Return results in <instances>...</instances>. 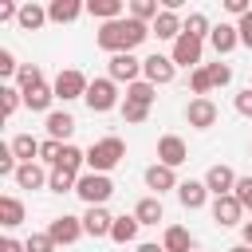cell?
<instances>
[{
    "instance_id": "bcb514c9",
    "label": "cell",
    "mask_w": 252,
    "mask_h": 252,
    "mask_svg": "<svg viewBox=\"0 0 252 252\" xmlns=\"http://www.w3.org/2000/svg\"><path fill=\"white\" fill-rule=\"evenodd\" d=\"M224 12H232V16L240 20V16H248L252 8H248V0H224Z\"/></svg>"
},
{
    "instance_id": "4fadbf2b",
    "label": "cell",
    "mask_w": 252,
    "mask_h": 252,
    "mask_svg": "<svg viewBox=\"0 0 252 252\" xmlns=\"http://www.w3.org/2000/svg\"><path fill=\"white\" fill-rule=\"evenodd\" d=\"M83 228H87V236H110V228H114V217L106 213V205H91L87 213H83Z\"/></svg>"
},
{
    "instance_id": "277c9868",
    "label": "cell",
    "mask_w": 252,
    "mask_h": 252,
    "mask_svg": "<svg viewBox=\"0 0 252 252\" xmlns=\"http://www.w3.org/2000/svg\"><path fill=\"white\" fill-rule=\"evenodd\" d=\"M83 102L91 106V114H106V110H114V106H118V83H114V79H91Z\"/></svg>"
},
{
    "instance_id": "8fae6325",
    "label": "cell",
    "mask_w": 252,
    "mask_h": 252,
    "mask_svg": "<svg viewBox=\"0 0 252 252\" xmlns=\"http://www.w3.org/2000/svg\"><path fill=\"white\" fill-rule=\"evenodd\" d=\"M83 232H87V228H83V217H67V213L47 224V236H51L55 244H75Z\"/></svg>"
},
{
    "instance_id": "484cf974",
    "label": "cell",
    "mask_w": 252,
    "mask_h": 252,
    "mask_svg": "<svg viewBox=\"0 0 252 252\" xmlns=\"http://www.w3.org/2000/svg\"><path fill=\"white\" fill-rule=\"evenodd\" d=\"M20 220H24V201L12 197V193H4V197H0V224H4V228H16Z\"/></svg>"
},
{
    "instance_id": "d6986e66",
    "label": "cell",
    "mask_w": 252,
    "mask_h": 252,
    "mask_svg": "<svg viewBox=\"0 0 252 252\" xmlns=\"http://www.w3.org/2000/svg\"><path fill=\"white\" fill-rule=\"evenodd\" d=\"M209 43H213L217 55H228L232 47H240V32H236V24H217L213 35H209Z\"/></svg>"
},
{
    "instance_id": "ab89813d",
    "label": "cell",
    "mask_w": 252,
    "mask_h": 252,
    "mask_svg": "<svg viewBox=\"0 0 252 252\" xmlns=\"http://www.w3.org/2000/svg\"><path fill=\"white\" fill-rule=\"evenodd\" d=\"M24 244H28V252H55V248H59V244H55L47 232H32Z\"/></svg>"
},
{
    "instance_id": "f546056e",
    "label": "cell",
    "mask_w": 252,
    "mask_h": 252,
    "mask_svg": "<svg viewBox=\"0 0 252 252\" xmlns=\"http://www.w3.org/2000/svg\"><path fill=\"white\" fill-rule=\"evenodd\" d=\"M83 165H87V150H79V146H71V142H67V146H63V154H59V165H55V169H67V173H75V177H79V169H83Z\"/></svg>"
},
{
    "instance_id": "7c38bea8",
    "label": "cell",
    "mask_w": 252,
    "mask_h": 252,
    "mask_svg": "<svg viewBox=\"0 0 252 252\" xmlns=\"http://www.w3.org/2000/svg\"><path fill=\"white\" fill-rule=\"evenodd\" d=\"M240 217H244V205H240L232 193L213 201V220H217L220 228H232V224H240Z\"/></svg>"
},
{
    "instance_id": "e575fe53",
    "label": "cell",
    "mask_w": 252,
    "mask_h": 252,
    "mask_svg": "<svg viewBox=\"0 0 252 252\" xmlns=\"http://www.w3.org/2000/svg\"><path fill=\"white\" fill-rule=\"evenodd\" d=\"M75 185H79L75 173H67V169H51V181H47L51 193H75Z\"/></svg>"
},
{
    "instance_id": "4dcf8cb0",
    "label": "cell",
    "mask_w": 252,
    "mask_h": 252,
    "mask_svg": "<svg viewBox=\"0 0 252 252\" xmlns=\"http://www.w3.org/2000/svg\"><path fill=\"white\" fill-rule=\"evenodd\" d=\"M154 98H158V87H154V83H146V79H138V83H130V87H126V102L150 106Z\"/></svg>"
},
{
    "instance_id": "7402d4cb",
    "label": "cell",
    "mask_w": 252,
    "mask_h": 252,
    "mask_svg": "<svg viewBox=\"0 0 252 252\" xmlns=\"http://www.w3.org/2000/svg\"><path fill=\"white\" fill-rule=\"evenodd\" d=\"M8 146H12L16 161H20V165H28V161H35V158H39V146H43V142H35L32 134H16Z\"/></svg>"
},
{
    "instance_id": "d4e9b609",
    "label": "cell",
    "mask_w": 252,
    "mask_h": 252,
    "mask_svg": "<svg viewBox=\"0 0 252 252\" xmlns=\"http://www.w3.org/2000/svg\"><path fill=\"white\" fill-rule=\"evenodd\" d=\"M24 32H39L47 24V8L43 4H20V20H16Z\"/></svg>"
},
{
    "instance_id": "7a4b0ae2",
    "label": "cell",
    "mask_w": 252,
    "mask_h": 252,
    "mask_svg": "<svg viewBox=\"0 0 252 252\" xmlns=\"http://www.w3.org/2000/svg\"><path fill=\"white\" fill-rule=\"evenodd\" d=\"M126 158V142L122 138H98L91 150H87V165H91V173H110L118 161Z\"/></svg>"
},
{
    "instance_id": "1f68e13d",
    "label": "cell",
    "mask_w": 252,
    "mask_h": 252,
    "mask_svg": "<svg viewBox=\"0 0 252 252\" xmlns=\"http://www.w3.org/2000/svg\"><path fill=\"white\" fill-rule=\"evenodd\" d=\"M20 102H24V91L4 83V87H0V114H4V118H12V114L20 110Z\"/></svg>"
},
{
    "instance_id": "60d3db41",
    "label": "cell",
    "mask_w": 252,
    "mask_h": 252,
    "mask_svg": "<svg viewBox=\"0 0 252 252\" xmlns=\"http://www.w3.org/2000/svg\"><path fill=\"white\" fill-rule=\"evenodd\" d=\"M122 118H126L130 126H138V122H146V118H150V106H138V102H122Z\"/></svg>"
},
{
    "instance_id": "83f0119b",
    "label": "cell",
    "mask_w": 252,
    "mask_h": 252,
    "mask_svg": "<svg viewBox=\"0 0 252 252\" xmlns=\"http://www.w3.org/2000/svg\"><path fill=\"white\" fill-rule=\"evenodd\" d=\"M134 217H138V224H158L165 213H161V197H142L138 205H134Z\"/></svg>"
},
{
    "instance_id": "5bb4252c",
    "label": "cell",
    "mask_w": 252,
    "mask_h": 252,
    "mask_svg": "<svg viewBox=\"0 0 252 252\" xmlns=\"http://www.w3.org/2000/svg\"><path fill=\"white\" fill-rule=\"evenodd\" d=\"M181 181H177V173L169 169V165H161V161H154L150 169H146V189H154V197H161L165 189H177Z\"/></svg>"
},
{
    "instance_id": "b9f144b4",
    "label": "cell",
    "mask_w": 252,
    "mask_h": 252,
    "mask_svg": "<svg viewBox=\"0 0 252 252\" xmlns=\"http://www.w3.org/2000/svg\"><path fill=\"white\" fill-rule=\"evenodd\" d=\"M232 197H236L244 209H252V177H240V181H236V189H232Z\"/></svg>"
},
{
    "instance_id": "ac0fdd59",
    "label": "cell",
    "mask_w": 252,
    "mask_h": 252,
    "mask_svg": "<svg viewBox=\"0 0 252 252\" xmlns=\"http://www.w3.org/2000/svg\"><path fill=\"white\" fill-rule=\"evenodd\" d=\"M87 12V4H79V0H51L47 4V20L51 24H71V20H79Z\"/></svg>"
},
{
    "instance_id": "ffe728a7",
    "label": "cell",
    "mask_w": 252,
    "mask_h": 252,
    "mask_svg": "<svg viewBox=\"0 0 252 252\" xmlns=\"http://www.w3.org/2000/svg\"><path fill=\"white\" fill-rule=\"evenodd\" d=\"M43 126H47V138H55V142H63V146H67V138L75 134V118H71L67 110H51Z\"/></svg>"
},
{
    "instance_id": "5b68a950",
    "label": "cell",
    "mask_w": 252,
    "mask_h": 252,
    "mask_svg": "<svg viewBox=\"0 0 252 252\" xmlns=\"http://www.w3.org/2000/svg\"><path fill=\"white\" fill-rule=\"evenodd\" d=\"M201 51H205V39H197V35L181 32V35L173 39V51H169V59H173L177 67H189V71H197V67H201Z\"/></svg>"
},
{
    "instance_id": "52a82bcc",
    "label": "cell",
    "mask_w": 252,
    "mask_h": 252,
    "mask_svg": "<svg viewBox=\"0 0 252 252\" xmlns=\"http://www.w3.org/2000/svg\"><path fill=\"white\" fill-rule=\"evenodd\" d=\"M55 98H63V102H71V98H87V87H91V79L83 75V71H75V67H67V71H59L55 75Z\"/></svg>"
},
{
    "instance_id": "f6af8a7d",
    "label": "cell",
    "mask_w": 252,
    "mask_h": 252,
    "mask_svg": "<svg viewBox=\"0 0 252 252\" xmlns=\"http://www.w3.org/2000/svg\"><path fill=\"white\" fill-rule=\"evenodd\" d=\"M236 114H244V118H252V87L236 94Z\"/></svg>"
},
{
    "instance_id": "f907efd6",
    "label": "cell",
    "mask_w": 252,
    "mask_h": 252,
    "mask_svg": "<svg viewBox=\"0 0 252 252\" xmlns=\"http://www.w3.org/2000/svg\"><path fill=\"white\" fill-rule=\"evenodd\" d=\"M228 252H252V248H248V244H232Z\"/></svg>"
},
{
    "instance_id": "9c48e42d",
    "label": "cell",
    "mask_w": 252,
    "mask_h": 252,
    "mask_svg": "<svg viewBox=\"0 0 252 252\" xmlns=\"http://www.w3.org/2000/svg\"><path fill=\"white\" fill-rule=\"evenodd\" d=\"M217 102L213 98H189L185 102V122L193 126V130H209V126H217Z\"/></svg>"
},
{
    "instance_id": "74e56055",
    "label": "cell",
    "mask_w": 252,
    "mask_h": 252,
    "mask_svg": "<svg viewBox=\"0 0 252 252\" xmlns=\"http://www.w3.org/2000/svg\"><path fill=\"white\" fill-rule=\"evenodd\" d=\"M205 67H209L213 87H228V83H232V67H228V63H205Z\"/></svg>"
},
{
    "instance_id": "ee69618b",
    "label": "cell",
    "mask_w": 252,
    "mask_h": 252,
    "mask_svg": "<svg viewBox=\"0 0 252 252\" xmlns=\"http://www.w3.org/2000/svg\"><path fill=\"white\" fill-rule=\"evenodd\" d=\"M236 32H240V43H244V47H252V12L236 20Z\"/></svg>"
},
{
    "instance_id": "c3c4849f",
    "label": "cell",
    "mask_w": 252,
    "mask_h": 252,
    "mask_svg": "<svg viewBox=\"0 0 252 252\" xmlns=\"http://www.w3.org/2000/svg\"><path fill=\"white\" fill-rule=\"evenodd\" d=\"M138 252H165V248H161L158 240H142V244H138Z\"/></svg>"
},
{
    "instance_id": "cb8c5ba5",
    "label": "cell",
    "mask_w": 252,
    "mask_h": 252,
    "mask_svg": "<svg viewBox=\"0 0 252 252\" xmlns=\"http://www.w3.org/2000/svg\"><path fill=\"white\" fill-rule=\"evenodd\" d=\"M161 248H165V252H193V236H189V228L169 224L165 236H161Z\"/></svg>"
},
{
    "instance_id": "7bdbcfd3",
    "label": "cell",
    "mask_w": 252,
    "mask_h": 252,
    "mask_svg": "<svg viewBox=\"0 0 252 252\" xmlns=\"http://www.w3.org/2000/svg\"><path fill=\"white\" fill-rule=\"evenodd\" d=\"M20 71V63H16V55L8 51V47H0V75H16Z\"/></svg>"
},
{
    "instance_id": "7dc6e473",
    "label": "cell",
    "mask_w": 252,
    "mask_h": 252,
    "mask_svg": "<svg viewBox=\"0 0 252 252\" xmlns=\"http://www.w3.org/2000/svg\"><path fill=\"white\" fill-rule=\"evenodd\" d=\"M0 252H28V244H20V240L4 236V240H0Z\"/></svg>"
},
{
    "instance_id": "8d00e7d4",
    "label": "cell",
    "mask_w": 252,
    "mask_h": 252,
    "mask_svg": "<svg viewBox=\"0 0 252 252\" xmlns=\"http://www.w3.org/2000/svg\"><path fill=\"white\" fill-rule=\"evenodd\" d=\"M189 87H193V94H197V98H209V91H213L209 67H197V71H189Z\"/></svg>"
},
{
    "instance_id": "d6a6232c",
    "label": "cell",
    "mask_w": 252,
    "mask_h": 252,
    "mask_svg": "<svg viewBox=\"0 0 252 252\" xmlns=\"http://www.w3.org/2000/svg\"><path fill=\"white\" fill-rule=\"evenodd\" d=\"M130 16L142 24H154L161 16V8H158V0H130Z\"/></svg>"
},
{
    "instance_id": "3957f363",
    "label": "cell",
    "mask_w": 252,
    "mask_h": 252,
    "mask_svg": "<svg viewBox=\"0 0 252 252\" xmlns=\"http://www.w3.org/2000/svg\"><path fill=\"white\" fill-rule=\"evenodd\" d=\"M75 193L87 201V209L91 205H106L110 201V193H114V181L106 177V173H79V185H75Z\"/></svg>"
},
{
    "instance_id": "44dd1931",
    "label": "cell",
    "mask_w": 252,
    "mask_h": 252,
    "mask_svg": "<svg viewBox=\"0 0 252 252\" xmlns=\"http://www.w3.org/2000/svg\"><path fill=\"white\" fill-rule=\"evenodd\" d=\"M20 189H43L47 181H51V173H43V165L39 161H28V165H20L16 169V177H12Z\"/></svg>"
},
{
    "instance_id": "603a6c76",
    "label": "cell",
    "mask_w": 252,
    "mask_h": 252,
    "mask_svg": "<svg viewBox=\"0 0 252 252\" xmlns=\"http://www.w3.org/2000/svg\"><path fill=\"white\" fill-rule=\"evenodd\" d=\"M138 228H142V224H138L134 213H130V217H114L110 240H114V244H134V240H138Z\"/></svg>"
},
{
    "instance_id": "8992f818",
    "label": "cell",
    "mask_w": 252,
    "mask_h": 252,
    "mask_svg": "<svg viewBox=\"0 0 252 252\" xmlns=\"http://www.w3.org/2000/svg\"><path fill=\"white\" fill-rule=\"evenodd\" d=\"M106 79H114V83H138L142 79V59L134 55V51H126V55H110L106 59Z\"/></svg>"
},
{
    "instance_id": "9a60e30c",
    "label": "cell",
    "mask_w": 252,
    "mask_h": 252,
    "mask_svg": "<svg viewBox=\"0 0 252 252\" xmlns=\"http://www.w3.org/2000/svg\"><path fill=\"white\" fill-rule=\"evenodd\" d=\"M236 181H240V177H236L228 165H213V169L205 173V185H209L213 197H228V193L236 189Z\"/></svg>"
},
{
    "instance_id": "836d02e7",
    "label": "cell",
    "mask_w": 252,
    "mask_h": 252,
    "mask_svg": "<svg viewBox=\"0 0 252 252\" xmlns=\"http://www.w3.org/2000/svg\"><path fill=\"white\" fill-rule=\"evenodd\" d=\"M16 79H20V91H32V87H43V67H35V63H24V67L16 71Z\"/></svg>"
},
{
    "instance_id": "681fc988",
    "label": "cell",
    "mask_w": 252,
    "mask_h": 252,
    "mask_svg": "<svg viewBox=\"0 0 252 252\" xmlns=\"http://www.w3.org/2000/svg\"><path fill=\"white\" fill-rule=\"evenodd\" d=\"M240 236H244L240 244H248V248H252V220H244V228H240Z\"/></svg>"
},
{
    "instance_id": "4316f807",
    "label": "cell",
    "mask_w": 252,
    "mask_h": 252,
    "mask_svg": "<svg viewBox=\"0 0 252 252\" xmlns=\"http://www.w3.org/2000/svg\"><path fill=\"white\" fill-rule=\"evenodd\" d=\"M51 98H55V87H32V91H24V106L28 110H43V114H51L47 106H51Z\"/></svg>"
},
{
    "instance_id": "f1b7e54d",
    "label": "cell",
    "mask_w": 252,
    "mask_h": 252,
    "mask_svg": "<svg viewBox=\"0 0 252 252\" xmlns=\"http://www.w3.org/2000/svg\"><path fill=\"white\" fill-rule=\"evenodd\" d=\"M87 12L94 20H102V24H110V20H122V0H91Z\"/></svg>"
},
{
    "instance_id": "6da1fadb",
    "label": "cell",
    "mask_w": 252,
    "mask_h": 252,
    "mask_svg": "<svg viewBox=\"0 0 252 252\" xmlns=\"http://www.w3.org/2000/svg\"><path fill=\"white\" fill-rule=\"evenodd\" d=\"M146 35H150V24H142V20H134V16H122V20L102 24L94 39H98L102 51H110V55H126V51H134Z\"/></svg>"
},
{
    "instance_id": "30bf717a",
    "label": "cell",
    "mask_w": 252,
    "mask_h": 252,
    "mask_svg": "<svg viewBox=\"0 0 252 252\" xmlns=\"http://www.w3.org/2000/svg\"><path fill=\"white\" fill-rule=\"evenodd\" d=\"M158 161L169 165V169H177L181 161H189V146H185V138H177V134H161V138H158Z\"/></svg>"
},
{
    "instance_id": "ba28073f",
    "label": "cell",
    "mask_w": 252,
    "mask_h": 252,
    "mask_svg": "<svg viewBox=\"0 0 252 252\" xmlns=\"http://www.w3.org/2000/svg\"><path fill=\"white\" fill-rule=\"evenodd\" d=\"M173 75H177V63L169 59V55H146L142 59V79L146 83H154V87H165V83H173Z\"/></svg>"
},
{
    "instance_id": "2e32d148",
    "label": "cell",
    "mask_w": 252,
    "mask_h": 252,
    "mask_svg": "<svg viewBox=\"0 0 252 252\" xmlns=\"http://www.w3.org/2000/svg\"><path fill=\"white\" fill-rule=\"evenodd\" d=\"M181 32H185V20L177 12H169V8H161V16L150 24V35H158V39H177Z\"/></svg>"
},
{
    "instance_id": "d590c367",
    "label": "cell",
    "mask_w": 252,
    "mask_h": 252,
    "mask_svg": "<svg viewBox=\"0 0 252 252\" xmlns=\"http://www.w3.org/2000/svg\"><path fill=\"white\" fill-rule=\"evenodd\" d=\"M185 32H189V35H197V39H205V35H213V24H209V16H205V12H189Z\"/></svg>"
},
{
    "instance_id": "e0dca14e",
    "label": "cell",
    "mask_w": 252,
    "mask_h": 252,
    "mask_svg": "<svg viewBox=\"0 0 252 252\" xmlns=\"http://www.w3.org/2000/svg\"><path fill=\"white\" fill-rule=\"evenodd\" d=\"M177 201H181V209H201L205 201H209V185L205 181H181L177 185Z\"/></svg>"
},
{
    "instance_id": "f35d334b",
    "label": "cell",
    "mask_w": 252,
    "mask_h": 252,
    "mask_svg": "<svg viewBox=\"0 0 252 252\" xmlns=\"http://www.w3.org/2000/svg\"><path fill=\"white\" fill-rule=\"evenodd\" d=\"M59 154H63V142H55V138H47V142L39 146V161H47L51 169L59 165Z\"/></svg>"
}]
</instances>
